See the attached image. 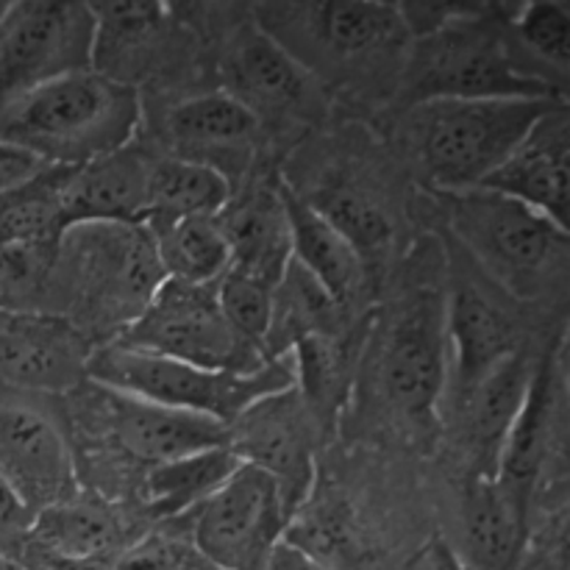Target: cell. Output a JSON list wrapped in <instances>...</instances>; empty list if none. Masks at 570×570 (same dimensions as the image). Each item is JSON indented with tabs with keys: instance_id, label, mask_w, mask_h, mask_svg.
I'll return each instance as SVG.
<instances>
[{
	"instance_id": "obj_2",
	"label": "cell",
	"mask_w": 570,
	"mask_h": 570,
	"mask_svg": "<svg viewBox=\"0 0 570 570\" xmlns=\"http://www.w3.org/2000/svg\"><path fill=\"white\" fill-rule=\"evenodd\" d=\"M139 122V89L87 67L6 104L0 148L45 167H81L128 148Z\"/></svg>"
},
{
	"instance_id": "obj_4",
	"label": "cell",
	"mask_w": 570,
	"mask_h": 570,
	"mask_svg": "<svg viewBox=\"0 0 570 570\" xmlns=\"http://www.w3.org/2000/svg\"><path fill=\"white\" fill-rule=\"evenodd\" d=\"M395 95L406 106L426 100L566 98L523 76L507 42V9L473 6L429 37L412 39Z\"/></svg>"
},
{
	"instance_id": "obj_19",
	"label": "cell",
	"mask_w": 570,
	"mask_h": 570,
	"mask_svg": "<svg viewBox=\"0 0 570 570\" xmlns=\"http://www.w3.org/2000/svg\"><path fill=\"white\" fill-rule=\"evenodd\" d=\"M165 134L170 156L215 167L232 181V173H245L254 159L262 126L232 95L212 89L173 106Z\"/></svg>"
},
{
	"instance_id": "obj_16",
	"label": "cell",
	"mask_w": 570,
	"mask_h": 570,
	"mask_svg": "<svg viewBox=\"0 0 570 570\" xmlns=\"http://www.w3.org/2000/svg\"><path fill=\"white\" fill-rule=\"evenodd\" d=\"M504 295L495 284L490 289L488 284L479 282L476 267L473 271L451 267V287L445 295V334L454 356V371H451L454 401L465 399L501 362L527 348L521 321L504 304Z\"/></svg>"
},
{
	"instance_id": "obj_28",
	"label": "cell",
	"mask_w": 570,
	"mask_h": 570,
	"mask_svg": "<svg viewBox=\"0 0 570 570\" xmlns=\"http://www.w3.org/2000/svg\"><path fill=\"white\" fill-rule=\"evenodd\" d=\"M232 195V181L215 167L178 159V156H165V159L150 161L142 223L217 217L226 209Z\"/></svg>"
},
{
	"instance_id": "obj_35",
	"label": "cell",
	"mask_w": 570,
	"mask_h": 570,
	"mask_svg": "<svg viewBox=\"0 0 570 570\" xmlns=\"http://www.w3.org/2000/svg\"><path fill=\"white\" fill-rule=\"evenodd\" d=\"M31 512L17 501V495L11 493L9 484L0 479V538H11V534H26L31 527Z\"/></svg>"
},
{
	"instance_id": "obj_30",
	"label": "cell",
	"mask_w": 570,
	"mask_h": 570,
	"mask_svg": "<svg viewBox=\"0 0 570 570\" xmlns=\"http://www.w3.org/2000/svg\"><path fill=\"white\" fill-rule=\"evenodd\" d=\"M465 538L473 570H515L527 543V518L515 510L495 479L471 476L465 495Z\"/></svg>"
},
{
	"instance_id": "obj_24",
	"label": "cell",
	"mask_w": 570,
	"mask_h": 570,
	"mask_svg": "<svg viewBox=\"0 0 570 570\" xmlns=\"http://www.w3.org/2000/svg\"><path fill=\"white\" fill-rule=\"evenodd\" d=\"M131 523L104 501H87L81 493L70 501L37 512L28 527V549L65 560H115L126 546Z\"/></svg>"
},
{
	"instance_id": "obj_6",
	"label": "cell",
	"mask_w": 570,
	"mask_h": 570,
	"mask_svg": "<svg viewBox=\"0 0 570 570\" xmlns=\"http://www.w3.org/2000/svg\"><path fill=\"white\" fill-rule=\"evenodd\" d=\"M72 309L104 326H128L165 284L154 237L142 223L72 226L50 259Z\"/></svg>"
},
{
	"instance_id": "obj_7",
	"label": "cell",
	"mask_w": 570,
	"mask_h": 570,
	"mask_svg": "<svg viewBox=\"0 0 570 570\" xmlns=\"http://www.w3.org/2000/svg\"><path fill=\"white\" fill-rule=\"evenodd\" d=\"M87 379L98 387L167 406V410L209 417L228 429L254 401L293 387L295 367L293 356L284 354L267 362L262 371L239 376V373L204 371L187 362L106 343L98 345L89 356Z\"/></svg>"
},
{
	"instance_id": "obj_34",
	"label": "cell",
	"mask_w": 570,
	"mask_h": 570,
	"mask_svg": "<svg viewBox=\"0 0 570 570\" xmlns=\"http://www.w3.org/2000/svg\"><path fill=\"white\" fill-rule=\"evenodd\" d=\"M111 570H215L189 540L170 534H142L120 551Z\"/></svg>"
},
{
	"instance_id": "obj_26",
	"label": "cell",
	"mask_w": 570,
	"mask_h": 570,
	"mask_svg": "<svg viewBox=\"0 0 570 570\" xmlns=\"http://www.w3.org/2000/svg\"><path fill=\"white\" fill-rule=\"evenodd\" d=\"M348 332V312L340 309L337 301L304 267L289 262L273 293V323L265 340V360L289 354V348L306 337H343Z\"/></svg>"
},
{
	"instance_id": "obj_15",
	"label": "cell",
	"mask_w": 570,
	"mask_h": 570,
	"mask_svg": "<svg viewBox=\"0 0 570 570\" xmlns=\"http://www.w3.org/2000/svg\"><path fill=\"white\" fill-rule=\"evenodd\" d=\"M95 345L83 328L48 309H0V387L59 395L87 382Z\"/></svg>"
},
{
	"instance_id": "obj_37",
	"label": "cell",
	"mask_w": 570,
	"mask_h": 570,
	"mask_svg": "<svg viewBox=\"0 0 570 570\" xmlns=\"http://www.w3.org/2000/svg\"><path fill=\"white\" fill-rule=\"evenodd\" d=\"M265 570H334V568L323 566V562H317L315 557H309L306 551L295 549L293 543L282 540V543L276 546V551L271 554V560H267Z\"/></svg>"
},
{
	"instance_id": "obj_23",
	"label": "cell",
	"mask_w": 570,
	"mask_h": 570,
	"mask_svg": "<svg viewBox=\"0 0 570 570\" xmlns=\"http://www.w3.org/2000/svg\"><path fill=\"white\" fill-rule=\"evenodd\" d=\"M538 360L529 351L501 362L490 376H484L460 404L462 423L468 434V451L473 460V476L495 479L504 440L521 412L523 399L532 384Z\"/></svg>"
},
{
	"instance_id": "obj_11",
	"label": "cell",
	"mask_w": 570,
	"mask_h": 570,
	"mask_svg": "<svg viewBox=\"0 0 570 570\" xmlns=\"http://www.w3.org/2000/svg\"><path fill=\"white\" fill-rule=\"evenodd\" d=\"M189 515V543L215 570H265L289 529L276 482L250 465H239Z\"/></svg>"
},
{
	"instance_id": "obj_41",
	"label": "cell",
	"mask_w": 570,
	"mask_h": 570,
	"mask_svg": "<svg viewBox=\"0 0 570 570\" xmlns=\"http://www.w3.org/2000/svg\"><path fill=\"white\" fill-rule=\"evenodd\" d=\"M0 570H6V568H3V566H0Z\"/></svg>"
},
{
	"instance_id": "obj_22",
	"label": "cell",
	"mask_w": 570,
	"mask_h": 570,
	"mask_svg": "<svg viewBox=\"0 0 570 570\" xmlns=\"http://www.w3.org/2000/svg\"><path fill=\"white\" fill-rule=\"evenodd\" d=\"M278 189L287 209L293 262L304 267L337 301L340 309L354 312L356 304L365 298L367 282H371L365 262L321 212L312 209L304 198L293 193L289 184H278Z\"/></svg>"
},
{
	"instance_id": "obj_38",
	"label": "cell",
	"mask_w": 570,
	"mask_h": 570,
	"mask_svg": "<svg viewBox=\"0 0 570 570\" xmlns=\"http://www.w3.org/2000/svg\"><path fill=\"white\" fill-rule=\"evenodd\" d=\"M429 560H432V570H473L471 562H468L465 557L456 554L445 540H438V543L432 546Z\"/></svg>"
},
{
	"instance_id": "obj_20",
	"label": "cell",
	"mask_w": 570,
	"mask_h": 570,
	"mask_svg": "<svg viewBox=\"0 0 570 570\" xmlns=\"http://www.w3.org/2000/svg\"><path fill=\"white\" fill-rule=\"evenodd\" d=\"M148 173L150 159L131 145L81 167H65L61 217L67 232L89 223H142Z\"/></svg>"
},
{
	"instance_id": "obj_17",
	"label": "cell",
	"mask_w": 570,
	"mask_h": 570,
	"mask_svg": "<svg viewBox=\"0 0 570 570\" xmlns=\"http://www.w3.org/2000/svg\"><path fill=\"white\" fill-rule=\"evenodd\" d=\"M100 417L120 454L150 471L165 462L228 445V429L209 417L167 410L100 387Z\"/></svg>"
},
{
	"instance_id": "obj_13",
	"label": "cell",
	"mask_w": 570,
	"mask_h": 570,
	"mask_svg": "<svg viewBox=\"0 0 570 570\" xmlns=\"http://www.w3.org/2000/svg\"><path fill=\"white\" fill-rule=\"evenodd\" d=\"M223 92L265 126L312 122L326 109L321 83L295 65L254 20L232 31L220 53Z\"/></svg>"
},
{
	"instance_id": "obj_18",
	"label": "cell",
	"mask_w": 570,
	"mask_h": 570,
	"mask_svg": "<svg viewBox=\"0 0 570 570\" xmlns=\"http://www.w3.org/2000/svg\"><path fill=\"white\" fill-rule=\"evenodd\" d=\"M568 104H560L534 122L532 131L476 189L518 200L568 228Z\"/></svg>"
},
{
	"instance_id": "obj_10",
	"label": "cell",
	"mask_w": 570,
	"mask_h": 570,
	"mask_svg": "<svg viewBox=\"0 0 570 570\" xmlns=\"http://www.w3.org/2000/svg\"><path fill=\"white\" fill-rule=\"evenodd\" d=\"M95 28V11L87 3H6L0 14V109L53 78L92 67Z\"/></svg>"
},
{
	"instance_id": "obj_25",
	"label": "cell",
	"mask_w": 570,
	"mask_h": 570,
	"mask_svg": "<svg viewBox=\"0 0 570 570\" xmlns=\"http://www.w3.org/2000/svg\"><path fill=\"white\" fill-rule=\"evenodd\" d=\"M557 404V373L554 354H546L538 360L532 384L523 399L521 412L512 423L510 434L504 440V449L499 456V471L495 484L507 493V499L515 504L523 518L529 515L534 484H538L540 465H543L546 445H549L551 415Z\"/></svg>"
},
{
	"instance_id": "obj_39",
	"label": "cell",
	"mask_w": 570,
	"mask_h": 570,
	"mask_svg": "<svg viewBox=\"0 0 570 570\" xmlns=\"http://www.w3.org/2000/svg\"><path fill=\"white\" fill-rule=\"evenodd\" d=\"M0 309H3V287H0Z\"/></svg>"
},
{
	"instance_id": "obj_12",
	"label": "cell",
	"mask_w": 570,
	"mask_h": 570,
	"mask_svg": "<svg viewBox=\"0 0 570 570\" xmlns=\"http://www.w3.org/2000/svg\"><path fill=\"white\" fill-rule=\"evenodd\" d=\"M0 479L31 512L78 495V462L48 395L0 387Z\"/></svg>"
},
{
	"instance_id": "obj_5",
	"label": "cell",
	"mask_w": 570,
	"mask_h": 570,
	"mask_svg": "<svg viewBox=\"0 0 570 570\" xmlns=\"http://www.w3.org/2000/svg\"><path fill=\"white\" fill-rule=\"evenodd\" d=\"M440 198L460 250L501 293L532 301L566 282L568 228L488 189Z\"/></svg>"
},
{
	"instance_id": "obj_33",
	"label": "cell",
	"mask_w": 570,
	"mask_h": 570,
	"mask_svg": "<svg viewBox=\"0 0 570 570\" xmlns=\"http://www.w3.org/2000/svg\"><path fill=\"white\" fill-rule=\"evenodd\" d=\"M273 293L276 287L234 267H228L215 282L217 306L232 332L262 356H265V340L273 323Z\"/></svg>"
},
{
	"instance_id": "obj_27",
	"label": "cell",
	"mask_w": 570,
	"mask_h": 570,
	"mask_svg": "<svg viewBox=\"0 0 570 570\" xmlns=\"http://www.w3.org/2000/svg\"><path fill=\"white\" fill-rule=\"evenodd\" d=\"M239 465L243 462L228 451V445H220V449L198 451V454L150 468L139 484L142 512L150 521H176V518L189 515Z\"/></svg>"
},
{
	"instance_id": "obj_40",
	"label": "cell",
	"mask_w": 570,
	"mask_h": 570,
	"mask_svg": "<svg viewBox=\"0 0 570 570\" xmlns=\"http://www.w3.org/2000/svg\"><path fill=\"white\" fill-rule=\"evenodd\" d=\"M3 9H6V3H0V14H3Z\"/></svg>"
},
{
	"instance_id": "obj_29",
	"label": "cell",
	"mask_w": 570,
	"mask_h": 570,
	"mask_svg": "<svg viewBox=\"0 0 570 570\" xmlns=\"http://www.w3.org/2000/svg\"><path fill=\"white\" fill-rule=\"evenodd\" d=\"M570 14L560 3H527L507 9V42L523 76L566 95Z\"/></svg>"
},
{
	"instance_id": "obj_3",
	"label": "cell",
	"mask_w": 570,
	"mask_h": 570,
	"mask_svg": "<svg viewBox=\"0 0 570 570\" xmlns=\"http://www.w3.org/2000/svg\"><path fill=\"white\" fill-rule=\"evenodd\" d=\"M560 104L568 98L426 100L406 106L401 139L434 193H471Z\"/></svg>"
},
{
	"instance_id": "obj_14",
	"label": "cell",
	"mask_w": 570,
	"mask_h": 570,
	"mask_svg": "<svg viewBox=\"0 0 570 570\" xmlns=\"http://www.w3.org/2000/svg\"><path fill=\"white\" fill-rule=\"evenodd\" d=\"M321 440L326 438L295 387L254 401L228 426V451L276 482L289 518L309 493Z\"/></svg>"
},
{
	"instance_id": "obj_21",
	"label": "cell",
	"mask_w": 570,
	"mask_h": 570,
	"mask_svg": "<svg viewBox=\"0 0 570 570\" xmlns=\"http://www.w3.org/2000/svg\"><path fill=\"white\" fill-rule=\"evenodd\" d=\"M215 220L226 237L234 271L276 287L293 262L287 209L278 184H256L243 195H232Z\"/></svg>"
},
{
	"instance_id": "obj_9",
	"label": "cell",
	"mask_w": 570,
	"mask_h": 570,
	"mask_svg": "<svg viewBox=\"0 0 570 570\" xmlns=\"http://www.w3.org/2000/svg\"><path fill=\"white\" fill-rule=\"evenodd\" d=\"M376 379L393 415L415 429L432 426L449 387L443 293L417 287L401 301L379 343Z\"/></svg>"
},
{
	"instance_id": "obj_36",
	"label": "cell",
	"mask_w": 570,
	"mask_h": 570,
	"mask_svg": "<svg viewBox=\"0 0 570 570\" xmlns=\"http://www.w3.org/2000/svg\"><path fill=\"white\" fill-rule=\"evenodd\" d=\"M26 557V570H111V562L115 560H65V557L42 554V551L28 549L22 551Z\"/></svg>"
},
{
	"instance_id": "obj_1",
	"label": "cell",
	"mask_w": 570,
	"mask_h": 570,
	"mask_svg": "<svg viewBox=\"0 0 570 570\" xmlns=\"http://www.w3.org/2000/svg\"><path fill=\"white\" fill-rule=\"evenodd\" d=\"M250 20L326 89L395 92L412 37L395 3H259Z\"/></svg>"
},
{
	"instance_id": "obj_8",
	"label": "cell",
	"mask_w": 570,
	"mask_h": 570,
	"mask_svg": "<svg viewBox=\"0 0 570 570\" xmlns=\"http://www.w3.org/2000/svg\"><path fill=\"white\" fill-rule=\"evenodd\" d=\"M109 343L165 360L187 362L204 371L248 373L267 365L265 356L232 332L217 306L215 284L167 282L156 289L142 315L128 323Z\"/></svg>"
},
{
	"instance_id": "obj_31",
	"label": "cell",
	"mask_w": 570,
	"mask_h": 570,
	"mask_svg": "<svg viewBox=\"0 0 570 570\" xmlns=\"http://www.w3.org/2000/svg\"><path fill=\"white\" fill-rule=\"evenodd\" d=\"M295 367V384L312 417L328 438L340 421L354 376V345L348 334L343 337H306L289 348Z\"/></svg>"
},
{
	"instance_id": "obj_32",
	"label": "cell",
	"mask_w": 570,
	"mask_h": 570,
	"mask_svg": "<svg viewBox=\"0 0 570 570\" xmlns=\"http://www.w3.org/2000/svg\"><path fill=\"white\" fill-rule=\"evenodd\" d=\"M154 237L156 256L167 282L215 284L232 267V254L215 217L142 223Z\"/></svg>"
}]
</instances>
